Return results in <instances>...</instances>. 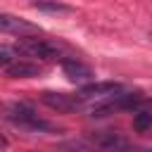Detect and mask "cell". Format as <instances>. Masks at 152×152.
Returning a JSON list of instances; mask_svg holds the SVG:
<instances>
[{"label": "cell", "instance_id": "cell-6", "mask_svg": "<svg viewBox=\"0 0 152 152\" xmlns=\"http://www.w3.org/2000/svg\"><path fill=\"white\" fill-rule=\"evenodd\" d=\"M124 86L121 83H114V81H95V83H86L81 86L78 90V97L81 100H90V97H114L116 93H121Z\"/></svg>", "mask_w": 152, "mask_h": 152}, {"label": "cell", "instance_id": "cell-1", "mask_svg": "<svg viewBox=\"0 0 152 152\" xmlns=\"http://www.w3.org/2000/svg\"><path fill=\"white\" fill-rule=\"evenodd\" d=\"M0 116L7 119V121H12V124H17V126H21V128H28V131H55L52 124L43 121L36 114L33 104L21 102V100L0 102Z\"/></svg>", "mask_w": 152, "mask_h": 152}, {"label": "cell", "instance_id": "cell-4", "mask_svg": "<svg viewBox=\"0 0 152 152\" xmlns=\"http://www.w3.org/2000/svg\"><path fill=\"white\" fill-rule=\"evenodd\" d=\"M40 102H43L45 107L55 109V112H64V114H69V112H76V109H81V102H83V100H81L78 95L45 90V93L40 95Z\"/></svg>", "mask_w": 152, "mask_h": 152}, {"label": "cell", "instance_id": "cell-14", "mask_svg": "<svg viewBox=\"0 0 152 152\" xmlns=\"http://www.w3.org/2000/svg\"><path fill=\"white\" fill-rule=\"evenodd\" d=\"M140 152H152V150H140Z\"/></svg>", "mask_w": 152, "mask_h": 152}, {"label": "cell", "instance_id": "cell-5", "mask_svg": "<svg viewBox=\"0 0 152 152\" xmlns=\"http://www.w3.org/2000/svg\"><path fill=\"white\" fill-rule=\"evenodd\" d=\"M93 150L100 152H128V140L116 131H100L90 138Z\"/></svg>", "mask_w": 152, "mask_h": 152}, {"label": "cell", "instance_id": "cell-9", "mask_svg": "<svg viewBox=\"0 0 152 152\" xmlns=\"http://www.w3.org/2000/svg\"><path fill=\"white\" fill-rule=\"evenodd\" d=\"M133 128H135L138 133H150V128H152V112H147V109L135 112V116H133Z\"/></svg>", "mask_w": 152, "mask_h": 152}, {"label": "cell", "instance_id": "cell-7", "mask_svg": "<svg viewBox=\"0 0 152 152\" xmlns=\"http://www.w3.org/2000/svg\"><path fill=\"white\" fill-rule=\"evenodd\" d=\"M62 71H64V76H66L69 81H74V83H83V86L93 78V69L86 66L83 62H78L76 57H66V59L62 62Z\"/></svg>", "mask_w": 152, "mask_h": 152}, {"label": "cell", "instance_id": "cell-13", "mask_svg": "<svg viewBox=\"0 0 152 152\" xmlns=\"http://www.w3.org/2000/svg\"><path fill=\"white\" fill-rule=\"evenodd\" d=\"M147 104H150V107H152V100H147Z\"/></svg>", "mask_w": 152, "mask_h": 152}, {"label": "cell", "instance_id": "cell-2", "mask_svg": "<svg viewBox=\"0 0 152 152\" xmlns=\"http://www.w3.org/2000/svg\"><path fill=\"white\" fill-rule=\"evenodd\" d=\"M14 50H19L28 57H38V59H62V62L66 59L62 55L64 45L57 40H48V38H21Z\"/></svg>", "mask_w": 152, "mask_h": 152}, {"label": "cell", "instance_id": "cell-10", "mask_svg": "<svg viewBox=\"0 0 152 152\" xmlns=\"http://www.w3.org/2000/svg\"><path fill=\"white\" fill-rule=\"evenodd\" d=\"M33 7L38 12H52V14H62V12H71L69 5L64 2H33Z\"/></svg>", "mask_w": 152, "mask_h": 152}, {"label": "cell", "instance_id": "cell-8", "mask_svg": "<svg viewBox=\"0 0 152 152\" xmlns=\"http://www.w3.org/2000/svg\"><path fill=\"white\" fill-rule=\"evenodd\" d=\"M5 74L10 78H36V76L43 74V69L38 64H33V62H14L12 66L5 69Z\"/></svg>", "mask_w": 152, "mask_h": 152}, {"label": "cell", "instance_id": "cell-3", "mask_svg": "<svg viewBox=\"0 0 152 152\" xmlns=\"http://www.w3.org/2000/svg\"><path fill=\"white\" fill-rule=\"evenodd\" d=\"M0 33H12V36H19V38H31V36H38L40 28L36 24H31L28 19H21V17L10 14V12H0Z\"/></svg>", "mask_w": 152, "mask_h": 152}, {"label": "cell", "instance_id": "cell-12", "mask_svg": "<svg viewBox=\"0 0 152 152\" xmlns=\"http://www.w3.org/2000/svg\"><path fill=\"white\" fill-rule=\"evenodd\" d=\"M7 147H10V142H7V138L0 133V150H7Z\"/></svg>", "mask_w": 152, "mask_h": 152}, {"label": "cell", "instance_id": "cell-11", "mask_svg": "<svg viewBox=\"0 0 152 152\" xmlns=\"http://www.w3.org/2000/svg\"><path fill=\"white\" fill-rule=\"evenodd\" d=\"M17 62V50L12 45H0V69H7Z\"/></svg>", "mask_w": 152, "mask_h": 152}, {"label": "cell", "instance_id": "cell-15", "mask_svg": "<svg viewBox=\"0 0 152 152\" xmlns=\"http://www.w3.org/2000/svg\"><path fill=\"white\" fill-rule=\"evenodd\" d=\"M150 133H152V128H150Z\"/></svg>", "mask_w": 152, "mask_h": 152}]
</instances>
